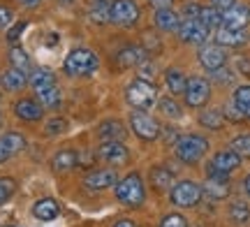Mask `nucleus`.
I'll return each instance as SVG.
<instances>
[{"mask_svg": "<svg viewBox=\"0 0 250 227\" xmlns=\"http://www.w3.org/2000/svg\"><path fill=\"white\" fill-rule=\"evenodd\" d=\"M183 95H186L188 107L199 109V107H204L206 102H208V98H211V86H208V82L202 79V77H190L186 83Z\"/></svg>", "mask_w": 250, "mask_h": 227, "instance_id": "nucleus-7", "label": "nucleus"}, {"mask_svg": "<svg viewBox=\"0 0 250 227\" xmlns=\"http://www.w3.org/2000/svg\"><path fill=\"white\" fill-rule=\"evenodd\" d=\"M229 218H232L234 225H246L250 220V206L246 202H234L229 206Z\"/></svg>", "mask_w": 250, "mask_h": 227, "instance_id": "nucleus-32", "label": "nucleus"}, {"mask_svg": "<svg viewBox=\"0 0 250 227\" xmlns=\"http://www.w3.org/2000/svg\"><path fill=\"white\" fill-rule=\"evenodd\" d=\"M125 100L130 102L134 109L146 111L148 107L158 104V91H155V86H153L151 82L137 79V82H132L125 88Z\"/></svg>", "mask_w": 250, "mask_h": 227, "instance_id": "nucleus-4", "label": "nucleus"}, {"mask_svg": "<svg viewBox=\"0 0 250 227\" xmlns=\"http://www.w3.org/2000/svg\"><path fill=\"white\" fill-rule=\"evenodd\" d=\"M14 114H17L21 121H40L42 114H44V107H42L40 102L26 98V100H19L17 104H14Z\"/></svg>", "mask_w": 250, "mask_h": 227, "instance_id": "nucleus-16", "label": "nucleus"}, {"mask_svg": "<svg viewBox=\"0 0 250 227\" xmlns=\"http://www.w3.org/2000/svg\"><path fill=\"white\" fill-rule=\"evenodd\" d=\"M58 213H61V206H58V202L51 200V197L37 200L35 204H33V216H35L37 220H44V223H49V220L58 218Z\"/></svg>", "mask_w": 250, "mask_h": 227, "instance_id": "nucleus-18", "label": "nucleus"}, {"mask_svg": "<svg viewBox=\"0 0 250 227\" xmlns=\"http://www.w3.org/2000/svg\"><path fill=\"white\" fill-rule=\"evenodd\" d=\"M236 0H211V7H215V9H220V12H225L227 7H232Z\"/></svg>", "mask_w": 250, "mask_h": 227, "instance_id": "nucleus-46", "label": "nucleus"}, {"mask_svg": "<svg viewBox=\"0 0 250 227\" xmlns=\"http://www.w3.org/2000/svg\"><path fill=\"white\" fill-rule=\"evenodd\" d=\"M5 227H17V225H5Z\"/></svg>", "mask_w": 250, "mask_h": 227, "instance_id": "nucleus-53", "label": "nucleus"}, {"mask_svg": "<svg viewBox=\"0 0 250 227\" xmlns=\"http://www.w3.org/2000/svg\"><path fill=\"white\" fill-rule=\"evenodd\" d=\"M151 186L158 192L169 190L171 186H174V174H171V169H167V167H153L151 169Z\"/></svg>", "mask_w": 250, "mask_h": 227, "instance_id": "nucleus-24", "label": "nucleus"}, {"mask_svg": "<svg viewBox=\"0 0 250 227\" xmlns=\"http://www.w3.org/2000/svg\"><path fill=\"white\" fill-rule=\"evenodd\" d=\"M241 155L236 151H220L213 155V160L208 165V176H229L234 169H239Z\"/></svg>", "mask_w": 250, "mask_h": 227, "instance_id": "nucleus-9", "label": "nucleus"}, {"mask_svg": "<svg viewBox=\"0 0 250 227\" xmlns=\"http://www.w3.org/2000/svg\"><path fill=\"white\" fill-rule=\"evenodd\" d=\"M14 190H17V181L9 179V176H2L0 179V204H5L14 195Z\"/></svg>", "mask_w": 250, "mask_h": 227, "instance_id": "nucleus-37", "label": "nucleus"}, {"mask_svg": "<svg viewBox=\"0 0 250 227\" xmlns=\"http://www.w3.org/2000/svg\"><path fill=\"white\" fill-rule=\"evenodd\" d=\"M148 2H151L155 9H169L174 0H148Z\"/></svg>", "mask_w": 250, "mask_h": 227, "instance_id": "nucleus-47", "label": "nucleus"}, {"mask_svg": "<svg viewBox=\"0 0 250 227\" xmlns=\"http://www.w3.org/2000/svg\"><path fill=\"white\" fill-rule=\"evenodd\" d=\"M223 116H227L229 121H236V123H239V121H243V114L236 109V104H234V102H229V107H227V114H223Z\"/></svg>", "mask_w": 250, "mask_h": 227, "instance_id": "nucleus-44", "label": "nucleus"}, {"mask_svg": "<svg viewBox=\"0 0 250 227\" xmlns=\"http://www.w3.org/2000/svg\"><path fill=\"white\" fill-rule=\"evenodd\" d=\"M155 28H160V30H176L181 23V19L176 12H171V9H155Z\"/></svg>", "mask_w": 250, "mask_h": 227, "instance_id": "nucleus-26", "label": "nucleus"}, {"mask_svg": "<svg viewBox=\"0 0 250 227\" xmlns=\"http://www.w3.org/2000/svg\"><path fill=\"white\" fill-rule=\"evenodd\" d=\"M139 19V5L134 0H111V21L116 26L130 28Z\"/></svg>", "mask_w": 250, "mask_h": 227, "instance_id": "nucleus-8", "label": "nucleus"}, {"mask_svg": "<svg viewBox=\"0 0 250 227\" xmlns=\"http://www.w3.org/2000/svg\"><path fill=\"white\" fill-rule=\"evenodd\" d=\"M232 151H236L241 158L243 155L250 158V132L248 135H239L236 139H232Z\"/></svg>", "mask_w": 250, "mask_h": 227, "instance_id": "nucleus-38", "label": "nucleus"}, {"mask_svg": "<svg viewBox=\"0 0 250 227\" xmlns=\"http://www.w3.org/2000/svg\"><path fill=\"white\" fill-rule=\"evenodd\" d=\"M37 102L42 107H49V109H56L58 104L62 102V93L58 86H51V88H44V91L37 93Z\"/></svg>", "mask_w": 250, "mask_h": 227, "instance_id": "nucleus-30", "label": "nucleus"}, {"mask_svg": "<svg viewBox=\"0 0 250 227\" xmlns=\"http://www.w3.org/2000/svg\"><path fill=\"white\" fill-rule=\"evenodd\" d=\"M130 127H132V132L139 139H146V142H153V139L160 137V123L151 114H146V111H139V109L134 111L130 116Z\"/></svg>", "mask_w": 250, "mask_h": 227, "instance_id": "nucleus-6", "label": "nucleus"}, {"mask_svg": "<svg viewBox=\"0 0 250 227\" xmlns=\"http://www.w3.org/2000/svg\"><path fill=\"white\" fill-rule=\"evenodd\" d=\"M202 192H206L211 200H225V197H229V181H227V176H208L206 183L202 186Z\"/></svg>", "mask_w": 250, "mask_h": 227, "instance_id": "nucleus-15", "label": "nucleus"}, {"mask_svg": "<svg viewBox=\"0 0 250 227\" xmlns=\"http://www.w3.org/2000/svg\"><path fill=\"white\" fill-rule=\"evenodd\" d=\"M98 158L100 160H104V163L116 165L118 167V165L127 163L130 153H127L125 144H121V142H102V146L98 148Z\"/></svg>", "mask_w": 250, "mask_h": 227, "instance_id": "nucleus-12", "label": "nucleus"}, {"mask_svg": "<svg viewBox=\"0 0 250 227\" xmlns=\"http://www.w3.org/2000/svg\"><path fill=\"white\" fill-rule=\"evenodd\" d=\"M202 200V186L195 181H179L171 186V202L181 209H192Z\"/></svg>", "mask_w": 250, "mask_h": 227, "instance_id": "nucleus-5", "label": "nucleus"}, {"mask_svg": "<svg viewBox=\"0 0 250 227\" xmlns=\"http://www.w3.org/2000/svg\"><path fill=\"white\" fill-rule=\"evenodd\" d=\"M158 107H160V111L165 116H169V118L183 116V109L179 107V102H174L171 98H160V100H158Z\"/></svg>", "mask_w": 250, "mask_h": 227, "instance_id": "nucleus-35", "label": "nucleus"}, {"mask_svg": "<svg viewBox=\"0 0 250 227\" xmlns=\"http://www.w3.org/2000/svg\"><path fill=\"white\" fill-rule=\"evenodd\" d=\"M114 190H116V200L130 209H139L146 200V188L139 174H127L123 181H116Z\"/></svg>", "mask_w": 250, "mask_h": 227, "instance_id": "nucleus-1", "label": "nucleus"}, {"mask_svg": "<svg viewBox=\"0 0 250 227\" xmlns=\"http://www.w3.org/2000/svg\"><path fill=\"white\" fill-rule=\"evenodd\" d=\"M236 67H239V72H241V74L250 77V58H248V56H241V58L236 61Z\"/></svg>", "mask_w": 250, "mask_h": 227, "instance_id": "nucleus-45", "label": "nucleus"}, {"mask_svg": "<svg viewBox=\"0 0 250 227\" xmlns=\"http://www.w3.org/2000/svg\"><path fill=\"white\" fill-rule=\"evenodd\" d=\"M176 30H179L181 40L190 42V44H204L206 40H208V28L199 19H183Z\"/></svg>", "mask_w": 250, "mask_h": 227, "instance_id": "nucleus-10", "label": "nucleus"}, {"mask_svg": "<svg viewBox=\"0 0 250 227\" xmlns=\"http://www.w3.org/2000/svg\"><path fill=\"white\" fill-rule=\"evenodd\" d=\"M44 132L49 137H56V135H62V132H67V121L65 118H61V116H56V118H51L49 123L44 125Z\"/></svg>", "mask_w": 250, "mask_h": 227, "instance_id": "nucleus-36", "label": "nucleus"}, {"mask_svg": "<svg viewBox=\"0 0 250 227\" xmlns=\"http://www.w3.org/2000/svg\"><path fill=\"white\" fill-rule=\"evenodd\" d=\"M199 63L204 65L206 70H220V67H225V63H227V54H225V49L220 44H208L204 46V49H199Z\"/></svg>", "mask_w": 250, "mask_h": 227, "instance_id": "nucleus-13", "label": "nucleus"}, {"mask_svg": "<svg viewBox=\"0 0 250 227\" xmlns=\"http://www.w3.org/2000/svg\"><path fill=\"white\" fill-rule=\"evenodd\" d=\"M26 26H28L26 21H19V23H17L14 28H9V33H7V40H9V42H17L19 35H21V33L26 30Z\"/></svg>", "mask_w": 250, "mask_h": 227, "instance_id": "nucleus-42", "label": "nucleus"}, {"mask_svg": "<svg viewBox=\"0 0 250 227\" xmlns=\"http://www.w3.org/2000/svg\"><path fill=\"white\" fill-rule=\"evenodd\" d=\"M208 151V142H206V137L202 135H195V132H190V135H181L176 139V144H174V153L179 158L181 163L186 165H195L199 163L204 153Z\"/></svg>", "mask_w": 250, "mask_h": 227, "instance_id": "nucleus-2", "label": "nucleus"}, {"mask_svg": "<svg viewBox=\"0 0 250 227\" xmlns=\"http://www.w3.org/2000/svg\"><path fill=\"white\" fill-rule=\"evenodd\" d=\"M116 61L123 67H139L146 61V49H142V46H125V49L118 51Z\"/></svg>", "mask_w": 250, "mask_h": 227, "instance_id": "nucleus-20", "label": "nucleus"}, {"mask_svg": "<svg viewBox=\"0 0 250 227\" xmlns=\"http://www.w3.org/2000/svg\"><path fill=\"white\" fill-rule=\"evenodd\" d=\"M114 227H137V225H134L132 220H127V218H123V220H118V223H116V225H114Z\"/></svg>", "mask_w": 250, "mask_h": 227, "instance_id": "nucleus-49", "label": "nucleus"}, {"mask_svg": "<svg viewBox=\"0 0 250 227\" xmlns=\"http://www.w3.org/2000/svg\"><path fill=\"white\" fill-rule=\"evenodd\" d=\"M116 172L114 169H93V172L86 176L83 186L88 190H107V188H114L116 186Z\"/></svg>", "mask_w": 250, "mask_h": 227, "instance_id": "nucleus-14", "label": "nucleus"}, {"mask_svg": "<svg viewBox=\"0 0 250 227\" xmlns=\"http://www.w3.org/2000/svg\"><path fill=\"white\" fill-rule=\"evenodd\" d=\"M0 144L5 146V151H7L9 155H14L26 148V137L19 135V132H5V135L0 137Z\"/></svg>", "mask_w": 250, "mask_h": 227, "instance_id": "nucleus-29", "label": "nucleus"}, {"mask_svg": "<svg viewBox=\"0 0 250 227\" xmlns=\"http://www.w3.org/2000/svg\"><path fill=\"white\" fill-rule=\"evenodd\" d=\"M77 160H79L77 151H72V148H62V151H58V153L54 155L51 167H54L56 172H70V169L77 167Z\"/></svg>", "mask_w": 250, "mask_h": 227, "instance_id": "nucleus-22", "label": "nucleus"}, {"mask_svg": "<svg viewBox=\"0 0 250 227\" xmlns=\"http://www.w3.org/2000/svg\"><path fill=\"white\" fill-rule=\"evenodd\" d=\"M215 42L220 46H243L248 42V35L243 30H232V28L220 26L215 30Z\"/></svg>", "mask_w": 250, "mask_h": 227, "instance_id": "nucleus-19", "label": "nucleus"}, {"mask_svg": "<svg viewBox=\"0 0 250 227\" xmlns=\"http://www.w3.org/2000/svg\"><path fill=\"white\" fill-rule=\"evenodd\" d=\"M62 70L67 77H88L98 70V56L90 49H83V46L72 49L65 58V63H62Z\"/></svg>", "mask_w": 250, "mask_h": 227, "instance_id": "nucleus-3", "label": "nucleus"}, {"mask_svg": "<svg viewBox=\"0 0 250 227\" xmlns=\"http://www.w3.org/2000/svg\"><path fill=\"white\" fill-rule=\"evenodd\" d=\"M243 190H246V195L250 197V174L246 176V179H243Z\"/></svg>", "mask_w": 250, "mask_h": 227, "instance_id": "nucleus-51", "label": "nucleus"}, {"mask_svg": "<svg viewBox=\"0 0 250 227\" xmlns=\"http://www.w3.org/2000/svg\"><path fill=\"white\" fill-rule=\"evenodd\" d=\"M160 227H188V220L183 216H179V213H171V216L162 220Z\"/></svg>", "mask_w": 250, "mask_h": 227, "instance_id": "nucleus-40", "label": "nucleus"}, {"mask_svg": "<svg viewBox=\"0 0 250 227\" xmlns=\"http://www.w3.org/2000/svg\"><path fill=\"white\" fill-rule=\"evenodd\" d=\"M125 135H127L125 125L121 121H114V118L100 123V127H98V137L102 142H121V139H125Z\"/></svg>", "mask_w": 250, "mask_h": 227, "instance_id": "nucleus-17", "label": "nucleus"}, {"mask_svg": "<svg viewBox=\"0 0 250 227\" xmlns=\"http://www.w3.org/2000/svg\"><path fill=\"white\" fill-rule=\"evenodd\" d=\"M139 77H142V82H151L153 83V77H155V67H153L151 61H144L139 65Z\"/></svg>", "mask_w": 250, "mask_h": 227, "instance_id": "nucleus-39", "label": "nucleus"}, {"mask_svg": "<svg viewBox=\"0 0 250 227\" xmlns=\"http://www.w3.org/2000/svg\"><path fill=\"white\" fill-rule=\"evenodd\" d=\"M0 83L5 86V91H21L28 83V77H26V72H21L17 67H9L7 72L0 77Z\"/></svg>", "mask_w": 250, "mask_h": 227, "instance_id": "nucleus-25", "label": "nucleus"}, {"mask_svg": "<svg viewBox=\"0 0 250 227\" xmlns=\"http://www.w3.org/2000/svg\"><path fill=\"white\" fill-rule=\"evenodd\" d=\"M199 123H202L204 127L218 130V127H223L225 116H223V111H218V109H208V111H202V114H199Z\"/></svg>", "mask_w": 250, "mask_h": 227, "instance_id": "nucleus-34", "label": "nucleus"}, {"mask_svg": "<svg viewBox=\"0 0 250 227\" xmlns=\"http://www.w3.org/2000/svg\"><path fill=\"white\" fill-rule=\"evenodd\" d=\"M9 63H12V67H17L21 72H28L30 58H28V54L21 49V46H12V49H9Z\"/></svg>", "mask_w": 250, "mask_h": 227, "instance_id": "nucleus-33", "label": "nucleus"}, {"mask_svg": "<svg viewBox=\"0 0 250 227\" xmlns=\"http://www.w3.org/2000/svg\"><path fill=\"white\" fill-rule=\"evenodd\" d=\"M12 19H14V14H12V9L5 7V5H0V28H5L12 23Z\"/></svg>", "mask_w": 250, "mask_h": 227, "instance_id": "nucleus-43", "label": "nucleus"}, {"mask_svg": "<svg viewBox=\"0 0 250 227\" xmlns=\"http://www.w3.org/2000/svg\"><path fill=\"white\" fill-rule=\"evenodd\" d=\"M19 2H21L23 7H37V5H40L42 0H19Z\"/></svg>", "mask_w": 250, "mask_h": 227, "instance_id": "nucleus-48", "label": "nucleus"}, {"mask_svg": "<svg viewBox=\"0 0 250 227\" xmlns=\"http://www.w3.org/2000/svg\"><path fill=\"white\" fill-rule=\"evenodd\" d=\"M0 127H2V114H0Z\"/></svg>", "mask_w": 250, "mask_h": 227, "instance_id": "nucleus-52", "label": "nucleus"}, {"mask_svg": "<svg viewBox=\"0 0 250 227\" xmlns=\"http://www.w3.org/2000/svg\"><path fill=\"white\" fill-rule=\"evenodd\" d=\"M28 82H30V86L35 88V93H40V91H44V88L56 86V77H54L51 70H46V67H37V70L30 72Z\"/></svg>", "mask_w": 250, "mask_h": 227, "instance_id": "nucleus-21", "label": "nucleus"}, {"mask_svg": "<svg viewBox=\"0 0 250 227\" xmlns=\"http://www.w3.org/2000/svg\"><path fill=\"white\" fill-rule=\"evenodd\" d=\"M7 158H12V155H9L7 151H5V146L0 144V163H5V160H7Z\"/></svg>", "mask_w": 250, "mask_h": 227, "instance_id": "nucleus-50", "label": "nucleus"}, {"mask_svg": "<svg viewBox=\"0 0 250 227\" xmlns=\"http://www.w3.org/2000/svg\"><path fill=\"white\" fill-rule=\"evenodd\" d=\"M234 104L243 114V118H250V86H239L234 91Z\"/></svg>", "mask_w": 250, "mask_h": 227, "instance_id": "nucleus-31", "label": "nucleus"}, {"mask_svg": "<svg viewBox=\"0 0 250 227\" xmlns=\"http://www.w3.org/2000/svg\"><path fill=\"white\" fill-rule=\"evenodd\" d=\"M250 21V9L243 2H234L232 7H227L223 12V26L232 28V30H243Z\"/></svg>", "mask_w": 250, "mask_h": 227, "instance_id": "nucleus-11", "label": "nucleus"}, {"mask_svg": "<svg viewBox=\"0 0 250 227\" xmlns=\"http://www.w3.org/2000/svg\"><path fill=\"white\" fill-rule=\"evenodd\" d=\"M213 82H218V83H229L232 82V72L229 70H225V67H220V70H213Z\"/></svg>", "mask_w": 250, "mask_h": 227, "instance_id": "nucleus-41", "label": "nucleus"}, {"mask_svg": "<svg viewBox=\"0 0 250 227\" xmlns=\"http://www.w3.org/2000/svg\"><path fill=\"white\" fill-rule=\"evenodd\" d=\"M88 14L95 23L111 21V0H88Z\"/></svg>", "mask_w": 250, "mask_h": 227, "instance_id": "nucleus-23", "label": "nucleus"}, {"mask_svg": "<svg viewBox=\"0 0 250 227\" xmlns=\"http://www.w3.org/2000/svg\"><path fill=\"white\" fill-rule=\"evenodd\" d=\"M165 82H167V88H169L174 95H179V93L186 91L188 77L181 72V70H176V67H169V70L165 72Z\"/></svg>", "mask_w": 250, "mask_h": 227, "instance_id": "nucleus-27", "label": "nucleus"}, {"mask_svg": "<svg viewBox=\"0 0 250 227\" xmlns=\"http://www.w3.org/2000/svg\"><path fill=\"white\" fill-rule=\"evenodd\" d=\"M197 19H199V21H202L208 30H211V28H215V30H218V28L223 26V12H220V9H215V7H199Z\"/></svg>", "mask_w": 250, "mask_h": 227, "instance_id": "nucleus-28", "label": "nucleus"}]
</instances>
